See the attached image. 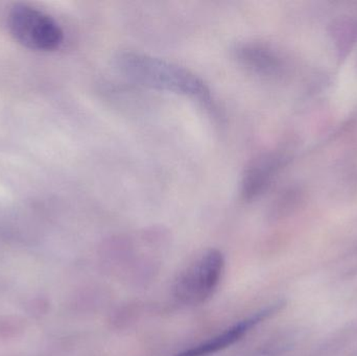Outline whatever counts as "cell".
I'll return each instance as SVG.
<instances>
[{
    "mask_svg": "<svg viewBox=\"0 0 357 356\" xmlns=\"http://www.w3.org/2000/svg\"><path fill=\"white\" fill-rule=\"evenodd\" d=\"M116 66L137 83L201 100L210 98L209 88L201 77L163 59L139 52H123L116 58Z\"/></svg>",
    "mask_w": 357,
    "mask_h": 356,
    "instance_id": "obj_1",
    "label": "cell"
},
{
    "mask_svg": "<svg viewBox=\"0 0 357 356\" xmlns=\"http://www.w3.org/2000/svg\"><path fill=\"white\" fill-rule=\"evenodd\" d=\"M226 268L224 254L208 249L195 257L174 284V296L181 304L197 307L207 302L218 290Z\"/></svg>",
    "mask_w": 357,
    "mask_h": 356,
    "instance_id": "obj_2",
    "label": "cell"
},
{
    "mask_svg": "<svg viewBox=\"0 0 357 356\" xmlns=\"http://www.w3.org/2000/svg\"><path fill=\"white\" fill-rule=\"evenodd\" d=\"M13 37L29 49L50 52L62 44L64 33L50 15L26 4H16L8 17Z\"/></svg>",
    "mask_w": 357,
    "mask_h": 356,
    "instance_id": "obj_3",
    "label": "cell"
},
{
    "mask_svg": "<svg viewBox=\"0 0 357 356\" xmlns=\"http://www.w3.org/2000/svg\"><path fill=\"white\" fill-rule=\"evenodd\" d=\"M283 307H284L283 301H277L272 304H268V307H264V309L252 314L249 317L241 320L238 323L227 328L220 334L212 336L209 340L174 356H211L215 355V353L225 350L243 340L258 325L279 313Z\"/></svg>",
    "mask_w": 357,
    "mask_h": 356,
    "instance_id": "obj_4",
    "label": "cell"
},
{
    "mask_svg": "<svg viewBox=\"0 0 357 356\" xmlns=\"http://www.w3.org/2000/svg\"><path fill=\"white\" fill-rule=\"evenodd\" d=\"M280 167V159L274 155L260 157L248 167L243 180V196L247 200L256 198L270 183Z\"/></svg>",
    "mask_w": 357,
    "mask_h": 356,
    "instance_id": "obj_5",
    "label": "cell"
},
{
    "mask_svg": "<svg viewBox=\"0 0 357 356\" xmlns=\"http://www.w3.org/2000/svg\"><path fill=\"white\" fill-rule=\"evenodd\" d=\"M239 62L253 72L270 75L280 68V61L268 49L259 44L245 43L236 50Z\"/></svg>",
    "mask_w": 357,
    "mask_h": 356,
    "instance_id": "obj_6",
    "label": "cell"
},
{
    "mask_svg": "<svg viewBox=\"0 0 357 356\" xmlns=\"http://www.w3.org/2000/svg\"><path fill=\"white\" fill-rule=\"evenodd\" d=\"M291 344V339L287 336H278L268 341L253 353L245 356H279L287 351Z\"/></svg>",
    "mask_w": 357,
    "mask_h": 356,
    "instance_id": "obj_7",
    "label": "cell"
}]
</instances>
